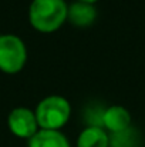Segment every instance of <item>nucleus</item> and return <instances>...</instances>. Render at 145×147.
I'll return each instance as SVG.
<instances>
[{
    "label": "nucleus",
    "mask_w": 145,
    "mask_h": 147,
    "mask_svg": "<svg viewBox=\"0 0 145 147\" xmlns=\"http://www.w3.org/2000/svg\"><path fill=\"white\" fill-rule=\"evenodd\" d=\"M68 3L65 0H31L29 6L30 26L43 34L60 30L67 23Z\"/></svg>",
    "instance_id": "1"
},
{
    "label": "nucleus",
    "mask_w": 145,
    "mask_h": 147,
    "mask_svg": "<svg viewBox=\"0 0 145 147\" xmlns=\"http://www.w3.org/2000/svg\"><path fill=\"white\" fill-rule=\"evenodd\" d=\"M40 129L44 130H63L73 113L71 103L68 98L60 94H50L43 97L34 109Z\"/></svg>",
    "instance_id": "2"
},
{
    "label": "nucleus",
    "mask_w": 145,
    "mask_h": 147,
    "mask_svg": "<svg viewBox=\"0 0 145 147\" xmlns=\"http://www.w3.org/2000/svg\"><path fill=\"white\" fill-rule=\"evenodd\" d=\"M29 51L24 40L13 33L0 34V71L4 74L20 73L27 63Z\"/></svg>",
    "instance_id": "3"
},
{
    "label": "nucleus",
    "mask_w": 145,
    "mask_h": 147,
    "mask_svg": "<svg viewBox=\"0 0 145 147\" xmlns=\"http://www.w3.org/2000/svg\"><path fill=\"white\" fill-rule=\"evenodd\" d=\"M7 127L10 133L17 137V139H24L29 140L31 139L39 130V121L36 117L34 110L26 107V106H19L14 107L9 116H7Z\"/></svg>",
    "instance_id": "4"
},
{
    "label": "nucleus",
    "mask_w": 145,
    "mask_h": 147,
    "mask_svg": "<svg viewBox=\"0 0 145 147\" xmlns=\"http://www.w3.org/2000/svg\"><path fill=\"white\" fill-rule=\"evenodd\" d=\"M131 126H132V116L127 107L121 104H111L104 109L101 127H104L110 133V136L122 133Z\"/></svg>",
    "instance_id": "5"
},
{
    "label": "nucleus",
    "mask_w": 145,
    "mask_h": 147,
    "mask_svg": "<svg viewBox=\"0 0 145 147\" xmlns=\"http://www.w3.org/2000/svg\"><path fill=\"white\" fill-rule=\"evenodd\" d=\"M97 7L96 4L84 3L80 0H74L73 3H68V14L67 22L77 27V29H87L93 26L97 20Z\"/></svg>",
    "instance_id": "6"
},
{
    "label": "nucleus",
    "mask_w": 145,
    "mask_h": 147,
    "mask_svg": "<svg viewBox=\"0 0 145 147\" xmlns=\"http://www.w3.org/2000/svg\"><path fill=\"white\" fill-rule=\"evenodd\" d=\"M110 133L101 126H86L77 136L76 147H110Z\"/></svg>",
    "instance_id": "7"
},
{
    "label": "nucleus",
    "mask_w": 145,
    "mask_h": 147,
    "mask_svg": "<svg viewBox=\"0 0 145 147\" xmlns=\"http://www.w3.org/2000/svg\"><path fill=\"white\" fill-rule=\"evenodd\" d=\"M27 147H71V143L63 130L40 129L31 139L27 140Z\"/></svg>",
    "instance_id": "8"
},
{
    "label": "nucleus",
    "mask_w": 145,
    "mask_h": 147,
    "mask_svg": "<svg viewBox=\"0 0 145 147\" xmlns=\"http://www.w3.org/2000/svg\"><path fill=\"white\" fill-rule=\"evenodd\" d=\"M110 137H111V144L117 147H137L140 142V134L134 129V126L124 130L122 133L111 134Z\"/></svg>",
    "instance_id": "9"
},
{
    "label": "nucleus",
    "mask_w": 145,
    "mask_h": 147,
    "mask_svg": "<svg viewBox=\"0 0 145 147\" xmlns=\"http://www.w3.org/2000/svg\"><path fill=\"white\" fill-rule=\"evenodd\" d=\"M80 1H84V3H90V4H97L100 0H80Z\"/></svg>",
    "instance_id": "10"
},
{
    "label": "nucleus",
    "mask_w": 145,
    "mask_h": 147,
    "mask_svg": "<svg viewBox=\"0 0 145 147\" xmlns=\"http://www.w3.org/2000/svg\"><path fill=\"white\" fill-rule=\"evenodd\" d=\"M110 147H117V146H112V144H111V146H110Z\"/></svg>",
    "instance_id": "11"
}]
</instances>
